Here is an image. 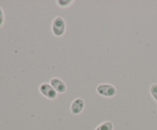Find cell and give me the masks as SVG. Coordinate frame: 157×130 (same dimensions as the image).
I'll return each instance as SVG.
<instances>
[{
  "mask_svg": "<svg viewBox=\"0 0 157 130\" xmlns=\"http://www.w3.org/2000/svg\"><path fill=\"white\" fill-rule=\"evenodd\" d=\"M3 19H4V16H3V12H2V9L0 8V26L3 23Z\"/></svg>",
  "mask_w": 157,
  "mask_h": 130,
  "instance_id": "9c48e42d",
  "label": "cell"
},
{
  "mask_svg": "<svg viewBox=\"0 0 157 130\" xmlns=\"http://www.w3.org/2000/svg\"><path fill=\"white\" fill-rule=\"evenodd\" d=\"M52 33L55 36H62L66 31V22L61 17H56L52 22Z\"/></svg>",
  "mask_w": 157,
  "mask_h": 130,
  "instance_id": "7a4b0ae2",
  "label": "cell"
},
{
  "mask_svg": "<svg viewBox=\"0 0 157 130\" xmlns=\"http://www.w3.org/2000/svg\"><path fill=\"white\" fill-rule=\"evenodd\" d=\"M50 85L52 87L55 89V91L57 93H65L66 90H67V86L65 84L63 80H61L60 78H54L50 80Z\"/></svg>",
  "mask_w": 157,
  "mask_h": 130,
  "instance_id": "5b68a950",
  "label": "cell"
},
{
  "mask_svg": "<svg viewBox=\"0 0 157 130\" xmlns=\"http://www.w3.org/2000/svg\"><path fill=\"white\" fill-rule=\"evenodd\" d=\"M114 129V125L111 121H104L100 123L94 130H113Z\"/></svg>",
  "mask_w": 157,
  "mask_h": 130,
  "instance_id": "8992f818",
  "label": "cell"
},
{
  "mask_svg": "<svg viewBox=\"0 0 157 130\" xmlns=\"http://www.w3.org/2000/svg\"><path fill=\"white\" fill-rule=\"evenodd\" d=\"M39 91H40V93L47 99L53 100L57 97V92L55 91V89L48 83H42L39 86Z\"/></svg>",
  "mask_w": 157,
  "mask_h": 130,
  "instance_id": "3957f363",
  "label": "cell"
},
{
  "mask_svg": "<svg viewBox=\"0 0 157 130\" xmlns=\"http://www.w3.org/2000/svg\"><path fill=\"white\" fill-rule=\"evenodd\" d=\"M96 92L98 95L105 98H113L117 94V89L114 85L109 83H101L97 85Z\"/></svg>",
  "mask_w": 157,
  "mask_h": 130,
  "instance_id": "6da1fadb",
  "label": "cell"
},
{
  "mask_svg": "<svg viewBox=\"0 0 157 130\" xmlns=\"http://www.w3.org/2000/svg\"><path fill=\"white\" fill-rule=\"evenodd\" d=\"M149 92H150V95L152 96V98L157 102V83H153L150 86Z\"/></svg>",
  "mask_w": 157,
  "mask_h": 130,
  "instance_id": "52a82bcc",
  "label": "cell"
},
{
  "mask_svg": "<svg viewBox=\"0 0 157 130\" xmlns=\"http://www.w3.org/2000/svg\"><path fill=\"white\" fill-rule=\"evenodd\" d=\"M85 105L86 103H85V101H83V99L82 98L75 99L71 104V113L75 115L80 114L83 110V109H85Z\"/></svg>",
  "mask_w": 157,
  "mask_h": 130,
  "instance_id": "277c9868",
  "label": "cell"
},
{
  "mask_svg": "<svg viewBox=\"0 0 157 130\" xmlns=\"http://www.w3.org/2000/svg\"><path fill=\"white\" fill-rule=\"evenodd\" d=\"M74 3V1H71V0H60V1H57V4L60 7H68L72 5Z\"/></svg>",
  "mask_w": 157,
  "mask_h": 130,
  "instance_id": "ba28073f",
  "label": "cell"
}]
</instances>
